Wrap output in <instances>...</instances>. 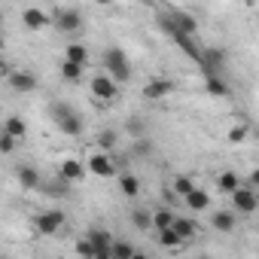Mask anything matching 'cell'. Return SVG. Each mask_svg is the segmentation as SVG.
I'll return each instance as SVG.
<instances>
[{"mask_svg": "<svg viewBox=\"0 0 259 259\" xmlns=\"http://www.w3.org/2000/svg\"><path fill=\"white\" fill-rule=\"evenodd\" d=\"M85 241L95 247V253H101V250H110V247H113V235H110L107 229H89Z\"/></svg>", "mask_w": 259, "mask_h": 259, "instance_id": "17", "label": "cell"}, {"mask_svg": "<svg viewBox=\"0 0 259 259\" xmlns=\"http://www.w3.org/2000/svg\"><path fill=\"white\" fill-rule=\"evenodd\" d=\"M64 210H43V213H37L34 217V229L40 232V235H55L61 226H64Z\"/></svg>", "mask_w": 259, "mask_h": 259, "instance_id": "6", "label": "cell"}, {"mask_svg": "<svg viewBox=\"0 0 259 259\" xmlns=\"http://www.w3.org/2000/svg\"><path fill=\"white\" fill-rule=\"evenodd\" d=\"M85 177V165L82 162H76V159H64L61 165H58V180H64V183H76V180H82Z\"/></svg>", "mask_w": 259, "mask_h": 259, "instance_id": "13", "label": "cell"}, {"mask_svg": "<svg viewBox=\"0 0 259 259\" xmlns=\"http://www.w3.org/2000/svg\"><path fill=\"white\" fill-rule=\"evenodd\" d=\"M168 19H171V25L177 28V34L195 37V28H198V22H195V16H192V13H186V10H168Z\"/></svg>", "mask_w": 259, "mask_h": 259, "instance_id": "9", "label": "cell"}, {"mask_svg": "<svg viewBox=\"0 0 259 259\" xmlns=\"http://www.w3.org/2000/svg\"><path fill=\"white\" fill-rule=\"evenodd\" d=\"M76 256H79V259H95V247H92L85 238H79V241H76Z\"/></svg>", "mask_w": 259, "mask_h": 259, "instance_id": "34", "label": "cell"}, {"mask_svg": "<svg viewBox=\"0 0 259 259\" xmlns=\"http://www.w3.org/2000/svg\"><path fill=\"white\" fill-rule=\"evenodd\" d=\"M198 259H210V256H198Z\"/></svg>", "mask_w": 259, "mask_h": 259, "instance_id": "41", "label": "cell"}, {"mask_svg": "<svg viewBox=\"0 0 259 259\" xmlns=\"http://www.w3.org/2000/svg\"><path fill=\"white\" fill-rule=\"evenodd\" d=\"M132 259H150V256H147V253H141V250H138V253H135V256H132Z\"/></svg>", "mask_w": 259, "mask_h": 259, "instance_id": "38", "label": "cell"}, {"mask_svg": "<svg viewBox=\"0 0 259 259\" xmlns=\"http://www.w3.org/2000/svg\"><path fill=\"white\" fill-rule=\"evenodd\" d=\"M104 67H107V76H110L116 85L132 79V61H128L125 49H119V46L104 49Z\"/></svg>", "mask_w": 259, "mask_h": 259, "instance_id": "2", "label": "cell"}, {"mask_svg": "<svg viewBox=\"0 0 259 259\" xmlns=\"http://www.w3.org/2000/svg\"><path fill=\"white\" fill-rule=\"evenodd\" d=\"M132 153H135V156H141V159H144V156H150V153H153V141H147V138L135 141V144H132Z\"/></svg>", "mask_w": 259, "mask_h": 259, "instance_id": "32", "label": "cell"}, {"mask_svg": "<svg viewBox=\"0 0 259 259\" xmlns=\"http://www.w3.org/2000/svg\"><path fill=\"white\" fill-rule=\"evenodd\" d=\"M64 61L85 67V64H89V46H82V43H70V46H64Z\"/></svg>", "mask_w": 259, "mask_h": 259, "instance_id": "18", "label": "cell"}, {"mask_svg": "<svg viewBox=\"0 0 259 259\" xmlns=\"http://www.w3.org/2000/svg\"><path fill=\"white\" fill-rule=\"evenodd\" d=\"M235 223H238V220H235L232 210H213V213H210V226H213L217 232H226V235H229V232H235Z\"/></svg>", "mask_w": 259, "mask_h": 259, "instance_id": "16", "label": "cell"}, {"mask_svg": "<svg viewBox=\"0 0 259 259\" xmlns=\"http://www.w3.org/2000/svg\"><path fill=\"white\" fill-rule=\"evenodd\" d=\"M204 92L210 95V98H229V82L223 79V76H204Z\"/></svg>", "mask_w": 259, "mask_h": 259, "instance_id": "20", "label": "cell"}, {"mask_svg": "<svg viewBox=\"0 0 259 259\" xmlns=\"http://www.w3.org/2000/svg\"><path fill=\"white\" fill-rule=\"evenodd\" d=\"M174 217H177V213H174L171 207H159V210L153 213V229H156V232H162V229H171Z\"/></svg>", "mask_w": 259, "mask_h": 259, "instance_id": "25", "label": "cell"}, {"mask_svg": "<svg viewBox=\"0 0 259 259\" xmlns=\"http://www.w3.org/2000/svg\"><path fill=\"white\" fill-rule=\"evenodd\" d=\"M4 76H10V64H7L4 58H0V79H4Z\"/></svg>", "mask_w": 259, "mask_h": 259, "instance_id": "36", "label": "cell"}, {"mask_svg": "<svg viewBox=\"0 0 259 259\" xmlns=\"http://www.w3.org/2000/svg\"><path fill=\"white\" fill-rule=\"evenodd\" d=\"M171 92H174V82L165 79V76H156V79H150V82L144 85V98H147V101H162V98H168Z\"/></svg>", "mask_w": 259, "mask_h": 259, "instance_id": "10", "label": "cell"}, {"mask_svg": "<svg viewBox=\"0 0 259 259\" xmlns=\"http://www.w3.org/2000/svg\"><path fill=\"white\" fill-rule=\"evenodd\" d=\"M0 49H4V34H0Z\"/></svg>", "mask_w": 259, "mask_h": 259, "instance_id": "39", "label": "cell"}, {"mask_svg": "<svg viewBox=\"0 0 259 259\" xmlns=\"http://www.w3.org/2000/svg\"><path fill=\"white\" fill-rule=\"evenodd\" d=\"M95 144H98V150L107 156L110 150H116V144H119V135L113 132V128H104V132L98 135V141H95Z\"/></svg>", "mask_w": 259, "mask_h": 259, "instance_id": "24", "label": "cell"}, {"mask_svg": "<svg viewBox=\"0 0 259 259\" xmlns=\"http://www.w3.org/2000/svg\"><path fill=\"white\" fill-rule=\"evenodd\" d=\"M16 147H19V141H16V138H10V135L0 132V153L10 156V153H16Z\"/></svg>", "mask_w": 259, "mask_h": 259, "instance_id": "33", "label": "cell"}, {"mask_svg": "<svg viewBox=\"0 0 259 259\" xmlns=\"http://www.w3.org/2000/svg\"><path fill=\"white\" fill-rule=\"evenodd\" d=\"M16 180H19L22 189H40L43 186V177H40V171L34 165H19L16 168Z\"/></svg>", "mask_w": 259, "mask_h": 259, "instance_id": "14", "label": "cell"}, {"mask_svg": "<svg viewBox=\"0 0 259 259\" xmlns=\"http://www.w3.org/2000/svg\"><path fill=\"white\" fill-rule=\"evenodd\" d=\"M49 25H55L61 34H76V31L85 25V19H82V13L73 10V7H58V10L49 13Z\"/></svg>", "mask_w": 259, "mask_h": 259, "instance_id": "3", "label": "cell"}, {"mask_svg": "<svg viewBox=\"0 0 259 259\" xmlns=\"http://www.w3.org/2000/svg\"><path fill=\"white\" fill-rule=\"evenodd\" d=\"M4 135H10V138L22 141V138L28 135V125H25V119H22V116H7V119H4Z\"/></svg>", "mask_w": 259, "mask_h": 259, "instance_id": "19", "label": "cell"}, {"mask_svg": "<svg viewBox=\"0 0 259 259\" xmlns=\"http://www.w3.org/2000/svg\"><path fill=\"white\" fill-rule=\"evenodd\" d=\"M95 259H113V253L110 250H101V253H95Z\"/></svg>", "mask_w": 259, "mask_h": 259, "instance_id": "37", "label": "cell"}, {"mask_svg": "<svg viewBox=\"0 0 259 259\" xmlns=\"http://www.w3.org/2000/svg\"><path fill=\"white\" fill-rule=\"evenodd\" d=\"M204 76H223V67H226V52L220 46H201V58H198Z\"/></svg>", "mask_w": 259, "mask_h": 259, "instance_id": "4", "label": "cell"}, {"mask_svg": "<svg viewBox=\"0 0 259 259\" xmlns=\"http://www.w3.org/2000/svg\"><path fill=\"white\" fill-rule=\"evenodd\" d=\"M192 189H195V180H192V177H186V174L174 177V186H171V192H174L177 198H186V195H189Z\"/></svg>", "mask_w": 259, "mask_h": 259, "instance_id": "26", "label": "cell"}, {"mask_svg": "<svg viewBox=\"0 0 259 259\" xmlns=\"http://www.w3.org/2000/svg\"><path fill=\"white\" fill-rule=\"evenodd\" d=\"M159 244H162L165 250H177V247H183V241L177 238L174 229H162V232H159Z\"/></svg>", "mask_w": 259, "mask_h": 259, "instance_id": "29", "label": "cell"}, {"mask_svg": "<svg viewBox=\"0 0 259 259\" xmlns=\"http://www.w3.org/2000/svg\"><path fill=\"white\" fill-rule=\"evenodd\" d=\"M85 171H89V174H95V177H113V174H116V165H113V159H110V156L95 153V156L89 159Z\"/></svg>", "mask_w": 259, "mask_h": 259, "instance_id": "12", "label": "cell"}, {"mask_svg": "<svg viewBox=\"0 0 259 259\" xmlns=\"http://www.w3.org/2000/svg\"><path fill=\"white\" fill-rule=\"evenodd\" d=\"M183 201H186V207H189L192 213H201V210H207V207H210V195H207L204 189H198V186H195Z\"/></svg>", "mask_w": 259, "mask_h": 259, "instance_id": "15", "label": "cell"}, {"mask_svg": "<svg viewBox=\"0 0 259 259\" xmlns=\"http://www.w3.org/2000/svg\"><path fill=\"white\" fill-rule=\"evenodd\" d=\"M49 116H52L55 128H58L64 138H79L85 132V122H82L79 110L73 104H67V101H52L49 104Z\"/></svg>", "mask_w": 259, "mask_h": 259, "instance_id": "1", "label": "cell"}, {"mask_svg": "<svg viewBox=\"0 0 259 259\" xmlns=\"http://www.w3.org/2000/svg\"><path fill=\"white\" fill-rule=\"evenodd\" d=\"M247 138V125H238V128H232V132H229V141L232 144H241Z\"/></svg>", "mask_w": 259, "mask_h": 259, "instance_id": "35", "label": "cell"}, {"mask_svg": "<svg viewBox=\"0 0 259 259\" xmlns=\"http://www.w3.org/2000/svg\"><path fill=\"white\" fill-rule=\"evenodd\" d=\"M110 253H113V259H132L138 250H135V244H132V241H113Z\"/></svg>", "mask_w": 259, "mask_h": 259, "instance_id": "27", "label": "cell"}, {"mask_svg": "<svg viewBox=\"0 0 259 259\" xmlns=\"http://www.w3.org/2000/svg\"><path fill=\"white\" fill-rule=\"evenodd\" d=\"M232 204H235L232 213H244V217H250V213H256V207H259V195H256L253 186H238V189L232 192Z\"/></svg>", "mask_w": 259, "mask_h": 259, "instance_id": "5", "label": "cell"}, {"mask_svg": "<svg viewBox=\"0 0 259 259\" xmlns=\"http://www.w3.org/2000/svg\"><path fill=\"white\" fill-rule=\"evenodd\" d=\"M0 25H4V13H0Z\"/></svg>", "mask_w": 259, "mask_h": 259, "instance_id": "40", "label": "cell"}, {"mask_svg": "<svg viewBox=\"0 0 259 259\" xmlns=\"http://www.w3.org/2000/svg\"><path fill=\"white\" fill-rule=\"evenodd\" d=\"M132 226L135 229H153V213L150 210H132Z\"/></svg>", "mask_w": 259, "mask_h": 259, "instance_id": "30", "label": "cell"}, {"mask_svg": "<svg viewBox=\"0 0 259 259\" xmlns=\"http://www.w3.org/2000/svg\"><path fill=\"white\" fill-rule=\"evenodd\" d=\"M7 82H10V89L13 92H22V95H28V92H37V76L31 73V70H10V76H7Z\"/></svg>", "mask_w": 259, "mask_h": 259, "instance_id": "8", "label": "cell"}, {"mask_svg": "<svg viewBox=\"0 0 259 259\" xmlns=\"http://www.w3.org/2000/svg\"><path fill=\"white\" fill-rule=\"evenodd\" d=\"M89 89H92V95L101 98V101H116V98H119V85H116L107 73H95L92 82H89Z\"/></svg>", "mask_w": 259, "mask_h": 259, "instance_id": "7", "label": "cell"}, {"mask_svg": "<svg viewBox=\"0 0 259 259\" xmlns=\"http://www.w3.org/2000/svg\"><path fill=\"white\" fill-rule=\"evenodd\" d=\"M171 229L177 232V238H180L183 244H186V241H192V238H195V232H198V229H195V223H192V220H186V217H174Z\"/></svg>", "mask_w": 259, "mask_h": 259, "instance_id": "21", "label": "cell"}, {"mask_svg": "<svg viewBox=\"0 0 259 259\" xmlns=\"http://www.w3.org/2000/svg\"><path fill=\"white\" fill-rule=\"evenodd\" d=\"M22 25L28 31H43L49 25V13L40 10V7H28V10H22Z\"/></svg>", "mask_w": 259, "mask_h": 259, "instance_id": "11", "label": "cell"}, {"mask_svg": "<svg viewBox=\"0 0 259 259\" xmlns=\"http://www.w3.org/2000/svg\"><path fill=\"white\" fill-rule=\"evenodd\" d=\"M82 70H85V67L70 64V61L61 58V79H67V82H79V79H82Z\"/></svg>", "mask_w": 259, "mask_h": 259, "instance_id": "28", "label": "cell"}, {"mask_svg": "<svg viewBox=\"0 0 259 259\" xmlns=\"http://www.w3.org/2000/svg\"><path fill=\"white\" fill-rule=\"evenodd\" d=\"M217 186H220V192L232 195V192L241 186V177H238V171H220V177H217Z\"/></svg>", "mask_w": 259, "mask_h": 259, "instance_id": "22", "label": "cell"}, {"mask_svg": "<svg viewBox=\"0 0 259 259\" xmlns=\"http://www.w3.org/2000/svg\"><path fill=\"white\" fill-rule=\"evenodd\" d=\"M119 189H122L125 198H138V195H141V180H138L135 174H122V177H119Z\"/></svg>", "mask_w": 259, "mask_h": 259, "instance_id": "23", "label": "cell"}, {"mask_svg": "<svg viewBox=\"0 0 259 259\" xmlns=\"http://www.w3.org/2000/svg\"><path fill=\"white\" fill-rule=\"evenodd\" d=\"M125 128H128V135H132L135 141H141V138L147 135V125H144L141 119H128V125H125Z\"/></svg>", "mask_w": 259, "mask_h": 259, "instance_id": "31", "label": "cell"}]
</instances>
